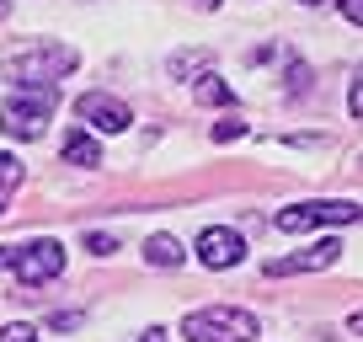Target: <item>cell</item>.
Returning <instances> with one entry per match:
<instances>
[{"instance_id":"5b68a950","label":"cell","mask_w":363,"mask_h":342,"mask_svg":"<svg viewBox=\"0 0 363 342\" xmlns=\"http://www.w3.org/2000/svg\"><path fill=\"white\" fill-rule=\"evenodd\" d=\"M352 219H363V209L347 204V198H310V204L278 209L272 225L284 230V236H305V230H315V225H352Z\"/></svg>"},{"instance_id":"2e32d148","label":"cell","mask_w":363,"mask_h":342,"mask_svg":"<svg viewBox=\"0 0 363 342\" xmlns=\"http://www.w3.org/2000/svg\"><path fill=\"white\" fill-rule=\"evenodd\" d=\"M347 113L363 123V70H358V80H352V92H347Z\"/></svg>"},{"instance_id":"ac0fdd59","label":"cell","mask_w":363,"mask_h":342,"mask_svg":"<svg viewBox=\"0 0 363 342\" xmlns=\"http://www.w3.org/2000/svg\"><path fill=\"white\" fill-rule=\"evenodd\" d=\"M139 342H166V331H160V326H150V331H139Z\"/></svg>"},{"instance_id":"9c48e42d","label":"cell","mask_w":363,"mask_h":342,"mask_svg":"<svg viewBox=\"0 0 363 342\" xmlns=\"http://www.w3.org/2000/svg\"><path fill=\"white\" fill-rule=\"evenodd\" d=\"M145 263H150V267H182V263H187V246H182L177 236H166V230H160V236L145 241Z\"/></svg>"},{"instance_id":"4fadbf2b","label":"cell","mask_w":363,"mask_h":342,"mask_svg":"<svg viewBox=\"0 0 363 342\" xmlns=\"http://www.w3.org/2000/svg\"><path fill=\"white\" fill-rule=\"evenodd\" d=\"M86 251H91V257H113L118 236H107V230H86Z\"/></svg>"},{"instance_id":"7a4b0ae2","label":"cell","mask_w":363,"mask_h":342,"mask_svg":"<svg viewBox=\"0 0 363 342\" xmlns=\"http://www.w3.org/2000/svg\"><path fill=\"white\" fill-rule=\"evenodd\" d=\"M262 337V321L235 305H208L182 321V342H251Z\"/></svg>"},{"instance_id":"8fae6325","label":"cell","mask_w":363,"mask_h":342,"mask_svg":"<svg viewBox=\"0 0 363 342\" xmlns=\"http://www.w3.org/2000/svg\"><path fill=\"white\" fill-rule=\"evenodd\" d=\"M193 96H198V102H203V107H230V102H235V92H230V86H225V80H219V75H198Z\"/></svg>"},{"instance_id":"ba28073f","label":"cell","mask_w":363,"mask_h":342,"mask_svg":"<svg viewBox=\"0 0 363 342\" xmlns=\"http://www.w3.org/2000/svg\"><path fill=\"white\" fill-rule=\"evenodd\" d=\"M75 118H86V128H102V134H123V128L134 123L128 102H118V96H107V92H86L75 102Z\"/></svg>"},{"instance_id":"8992f818","label":"cell","mask_w":363,"mask_h":342,"mask_svg":"<svg viewBox=\"0 0 363 342\" xmlns=\"http://www.w3.org/2000/svg\"><path fill=\"white\" fill-rule=\"evenodd\" d=\"M198 263H203L208 273H230V267H240V263H246V241H240V230L208 225L203 236H198Z\"/></svg>"},{"instance_id":"6da1fadb","label":"cell","mask_w":363,"mask_h":342,"mask_svg":"<svg viewBox=\"0 0 363 342\" xmlns=\"http://www.w3.org/2000/svg\"><path fill=\"white\" fill-rule=\"evenodd\" d=\"M0 273H16L27 289H43L65 273V246L54 236L43 241H16V246H0Z\"/></svg>"},{"instance_id":"3957f363","label":"cell","mask_w":363,"mask_h":342,"mask_svg":"<svg viewBox=\"0 0 363 342\" xmlns=\"http://www.w3.org/2000/svg\"><path fill=\"white\" fill-rule=\"evenodd\" d=\"M54 118V86H16L0 102V134L11 139H38Z\"/></svg>"},{"instance_id":"5bb4252c","label":"cell","mask_w":363,"mask_h":342,"mask_svg":"<svg viewBox=\"0 0 363 342\" xmlns=\"http://www.w3.org/2000/svg\"><path fill=\"white\" fill-rule=\"evenodd\" d=\"M0 342H38V331L27 321H11V326H0Z\"/></svg>"},{"instance_id":"d6986e66","label":"cell","mask_w":363,"mask_h":342,"mask_svg":"<svg viewBox=\"0 0 363 342\" xmlns=\"http://www.w3.org/2000/svg\"><path fill=\"white\" fill-rule=\"evenodd\" d=\"M299 6H320V0H299Z\"/></svg>"},{"instance_id":"52a82bcc","label":"cell","mask_w":363,"mask_h":342,"mask_svg":"<svg viewBox=\"0 0 363 342\" xmlns=\"http://www.w3.org/2000/svg\"><path fill=\"white\" fill-rule=\"evenodd\" d=\"M337 257H342V241H315V246H305V251H294V257H272L262 273L267 278H289V273H326V267H337Z\"/></svg>"},{"instance_id":"7c38bea8","label":"cell","mask_w":363,"mask_h":342,"mask_svg":"<svg viewBox=\"0 0 363 342\" xmlns=\"http://www.w3.org/2000/svg\"><path fill=\"white\" fill-rule=\"evenodd\" d=\"M22 187V160L16 155H0V209H6V198Z\"/></svg>"},{"instance_id":"e0dca14e","label":"cell","mask_w":363,"mask_h":342,"mask_svg":"<svg viewBox=\"0 0 363 342\" xmlns=\"http://www.w3.org/2000/svg\"><path fill=\"white\" fill-rule=\"evenodd\" d=\"M337 6H342V16H347L352 27H363V0H337Z\"/></svg>"},{"instance_id":"30bf717a","label":"cell","mask_w":363,"mask_h":342,"mask_svg":"<svg viewBox=\"0 0 363 342\" xmlns=\"http://www.w3.org/2000/svg\"><path fill=\"white\" fill-rule=\"evenodd\" d=\"M65 160L69 166H102V145H96L91 134H69L65 139Z\"/></svg>"},{"instance_id":"277c9868","label":"cell","mask_w":363,"mask_h":342,"mask_svg":"<svg viewBox=\"0 0 363 342\" xmlns=\"http://www.w3.org/2000/svg\"><path fill=\"white\" fill-rule=\"evenodd\" d=\"M69 70H75V48H65V43H27L6 59V75L16 86H54Z\"/></svg>"},{"instance_id":"ffe728a7","label":"cell","mask_w":363,"mask_h":342,"mask_svg":"<svg viewBox=\"0 0 363 342\" xmlns=\"http://www.w3.org/2000/svg\"><path fill=\"white\" fill-rule=\"evenodd\" d=\"M198 6H219V0H198Z\"/></svg>"},{"instance_id":"9a60e30c","label":"cell","mask_w":363,"mask_h":342,"mask_svg":"<svg viewBox=\"0 0 363 342\" xmlns=\"http://www.w3.org/2000/svg\"><path fill=\"white\" fill-rule=\"evenodd\" d=\"M240 134H246V123H235V118L214 123V139H219V145H230V139H240Z\"/></svg>"}]
</instances>
